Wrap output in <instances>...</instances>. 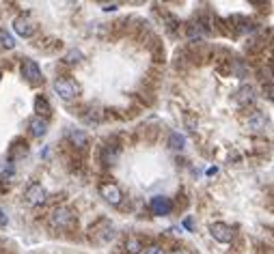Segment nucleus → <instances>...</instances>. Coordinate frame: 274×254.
I'll use <instances>...</instances> for the list:
<instances>
[{"label": "nucleus", "instance_id": "f257e3e1", "mask_svg": "<svg viewBox=\"0 0 274 254\" xmlns=\"http://www.w3.org/2000/svg\"><path fill=\"white\" fill-rule=\"evenodd\" d=\"M54 91H56V95L65 99V102H69V99H76L78 97V93H80V84L76 80H71V78H63V80H56L54 82Z\"/></svg>", "mask_w": 274, "mask_h": 254}, {"label": "nucleus", "instance_id": "f03ea898", "mask_svg": "<svg viewBox=\"0 0 274 254\" xmlns=\"http://www.w3.org/2000/svg\"><path fill=\"white\" fill-rule=\"evenodd\" d=\"M74 220H76L74 211L67 209V207H58V209H54L50 216V224L54 228H69L71 224H74Z\"/></svg>", "mask_w": 274, "mask_h": 254}, {"label": "nucleus", "instance_id": "7ed1b4c3", "mask_svg": "<svg viewBox=\"0 0 274 254\" xmlns=\"http://www.w3.org/2000/svg\"><path fill=\"white\" fill-rule=\"evenodd\" d=\"M24 198H26V203L31 207H39V205H44L47 200V192H46V187L41 185V183H33V185L26 187Z\"/></svg>", "mask_w": 274, "mask_h": 254}, {"label": "nucleus", "instance_id": "20e7f679", "mask_svg": "<svg viewBox=\"0 0 274 254\" xmlns=\"http://www.w3.org/2000/svg\"><path fill=\"white\" fill-rule=\"evenodd\" d=\"M22 75H24V80L31 82V84H41V82H44L41 69L35 61H24L22 63Z\"/></svg>", "mask_w": 274, "mask_h": 254}, {"label": "nucleus", "instance_id": "39448f33", "mask_svg": "<svg viewBox=\"0 0 274 254\" xmlns=\"http://www.w3.org/2000/svg\"><path fill=\"white\" fill-rule=\"evenodd\" d=\"M210 233L218 244H229V241L233 239V230H231V226L225 222H214L210 226Z\"/></svg>", "mask_w": 274, "mask_h": 254}, {"label": "nucleus", "instance_id": "423d86ee", "mask_svg": "<svg viewBox=\"0 0 274 254\" xmlns=\"http://www.w3.org/2000/svg\"><path fill=\"white\" fill-rule=\"evenodd\" d=\"M13 31L20 35V37H33L35 35V24L28 15H17L13 20Z\"/></svg>", "mask_w": 274, "mask_h": 254}, {"label": "nucleus", "instance_id": "0eeeda50", "mask_svg": "<svg viewBox=\"0 0 274 254\" xmlns=\"http://www.w3.org/2000/svg\"><path fill=\"white\" fill-rule=\"evenodd\" d=\"M99 194H102V198L110 205H119L123 198L121 190H119V185H115V183H104V185L99 187Z\"/></svg>", "mask_w": 274, "mask_h": 254}, {"label": "nucleus", "instance_id": "6e6552de", "mask_svg": "<svg viewBox=\"0 0 274 254\" xmlns=\"http://www.w3.org/2000/svg\"><path fill=\"white\" fill-rule=\"evenodd\" d=\"M171 209H173V205L166 196H153L151 198V214L153 216H169Z\"/></svg>", "mask_w": 274, "mask_h": 254}, {"label": "nucleus", "instance_id": "1a4fd4ad", "mask_svg": "<svg viewBox=\"0 0 274 254\" xmlns=\"http://www.w3.org/2000/svg\"><path fill=\"white\" fill-rule=\"evenodd\" d=\"M28 129H31V134L35 138H44L47 134V121L41 119V116H33V119L28 121Z\"/></svg>", "mask_w": 274, "mask_h": 254}, {"label": "nucleus", "instance_id": "9d476101", "mask_svg": "<svg viewBox=\"0 0 274 254\" xmlns=\"http://www.w3.org/2000/svg\"><path fill=\"white\" fill-rule=\"evenodd\" d=\"M255 99V88L251 84H244L240 91H237V95H235V102L237 104H242V106H246V104H251Z\"/></svg>", "mask_w": 274, "mask_h": 254}, {"label": "nucleus", "instance_id": "9b49d317", "mask_svg": "<svg viewBox=\"0 0 274 254\" xmlns=\"http://www.w3.org/2000/svg\"><path fill=\"white\" fill-rule=\"evenodd\" d=\"M69 140H71V145L78 146V149H87V145H89L87 134L80 132V129H71V132H69Z\"/></svg>", "mask_w": 274, "mask_h": 254}, {"label": "nucleus", "instance_id": "f8f14e48", "mask_svg": "<svg viewBox=\"0 0 274 254\" xmlns=\"http://www.w3.org/2000/svg\"><path fill=\"white\" fill-rule=\"evenodd\" d=\"M266 116L261 114V112H255V114L248 119V129H253V132H261V129L266 127Z\"/></svg>", "mask_w": 274, "mask_h": 254}, {"label": "nucleus", "instance_id": "ddd939ff", "mask_svg": "<svg viewBox=\"0 0 274 254\" xmlns=\"http://www.w3.org/2000/svg\"><path fill=\"white\" fill-rule=\"evenodd\" d=\"M169 146L173 151H182L183 146H186V138L180 134V132H171V136H169Z\"/></svg>", "mask_w": 274, "mask_h": 254}, {"label": "nucleus", "instance_id": "4468645a", "mask_svg": "<svg viewBox=\"0 0 274 254\" xmlns=\"http://www.w3.org/2000/svg\"><path fill=\"white\" fill-rule=\"evenodd\" d=\"M35 112H39L37 116H47L52 112V108H50V104H47L46 97H37V99H35Z\"/></svg>", "mask_w": 274, "mask_h": 254}, {"label": "nucleus", "instance_id": "2eb2a0df", "mask_svg": "<svg viewBox=\"0 0 274 254\" xmlns=\"http://www.w3.org/2000/svg\"><path fill=\"white\" fill-rule=\"evenodd\" d=\"M63 61L67 63V65H78V63L85 61V54H82L80 50H76V48H74V50H69L67 54L63 56Z\"/></svg>", "mask_w": 274, "mask_h": 254}, {"label": "nucleus", "instance_id": "dca6fc26", "mask_svg": "<svg viewBox=\"0 0 274 254\" xmlns=\"http://www.w3.org/2000/svg\"><path fill=\"white\" fill-rule=\"evenodd\" d=\"M0 45H2V48H7V50L15 48V39H13V35H11L7 28H2V31H0Z\"/></svg>", "mask_w": 274, "mask_h": 254}, {"label": "nucleus", "instance_id": "f3484780", "mask_svg": "<svg viewBox=\"0 0 274 254\" xmlns=\"http://www.w3.org/2000/svg\"><path fill=\"white\" fill-rule=\"evenodd\" d=\"M183 125H186V129H190V132H196V127H199V119H196V114L186 112V114H183Z\"/></svg>", "mask_w": 274, "mask_h": 254}, {"label": "nucleus", "instance_id": "a211bd4d", "mask_svg": "<svg viewBox=\"0 0 274 254\" xmlns=\"http://www.w3.org/2000/svg\"><path fill=\"white\" fill-rule=\"evenodd\" d=\"M126 248H128V252L130 254H140V250H142V244L136 237H130L128 239V244H126Z\"/></svg>", "mask_w": 274, "mask_h": 254}, {"label": "nucleus", "instance_id": "6ab92c4d", "mask_svg": "<svg viewBox=\"0 0 274 254\" xmlns=\"http://www.w3.org/2000/svg\"><path fill=\"white\" fill-rule=\"evenodd\" d=\"M188 37L190 39H203L205 37V31L201 28V24H192L188 28Z\"/></svg>", "mask_w": 274, "mask_h": 254}, {"label": "nucleus", "instance_id": "aec40b11", "mask_svg": "<svg viewBox=\"0 0 274 254\" xmlns=\"http://www.w3.org/2000/svg\"><path fill=\"white\" fill-rule=\"evenodd\" d=\"M117 157H119V151H112L110 153V149L106 146V149H104V164H115Z\"/></svg>", "mask_w": 274, "mask_h": 254}, {"label": "nucleus", "instance_id": "412c9836", "mask_svg": "<svg viewBox=\"0 0 274 254\" xmlns=\"http://www.w3.org/2000/svg\"><path fill=\"white\" fill-rule=\"evenodd\" d=\"M145 254H164V250H162V248H158V246H151Z\"/></svg>", "mask_w": 274, "mask_h": 254}, {"label": "nucleus", "instance_id": "4be33fe9", "mask_svg": "<svg viewBox=\"0 0 274 254\" xmlns=\"http://www.w3.org/2000/svg\"><path fill=\"white\" fill-rule=\"evenodd\" d=\"M7 222H9V218H7V214H4L2 209H0V226H7Z\"/></svg>", "mask_w": 274, "mask_h": 254}, {"label": "nucleus", "instance_id": "5701e85b", "mask_svg": "<svg viewBox=\"0 0 274 254\" xmlns=\"http://www.w3.org/2000/svg\"><path fill=\"white\" fill-rule=\"evenodd\" d=\"M183 226H186L188 230H192V228H194V222H192V218H186V220H183Z\"/></svg>", "mask_w": 274, "mask_h": 254}, {"label": "nucleus", "instance_id": "b1692460", "mask_svg": "<svg viewBox=\"0 0 274 254\" xmlns=\"http://www.w3.org/2000/svg\"><path fill=\"white\" fill-rule=\"evenodd\" d=\"M117 4H104V11H115Z\"/></svg>", "mask_w": 274, "mask_h": 254}, {"label": "nucleus", "instance_id": "393cba45", "mask_svg": "<svg viewBox=\"0 0 274 254\" xmlns=\"http://www.w3.org/2000/svg\"><path fill=\"white\" fill-rule=\"evenodd\" d=\"M173 254H188V252H186V250H175Z\"/></svg>", "mask_w": 274, "mask_h": 254}, {"label": "nucleus", "instance_id": "a878e982", "mask_svg": "<svg viewBox=\"0 0 274 254\" xmlns=\"http://www.w3.org/2000/svg\"><path fill=\"white\" fill-rule=\"evenodd\" d=\"M0 78H2V72H0Z\"/></svg>", "mask_w": 274, "mask_h": 254}]
</instances>
